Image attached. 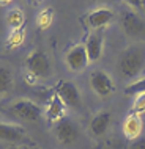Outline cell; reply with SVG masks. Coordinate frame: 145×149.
<instances>
[{
	"label": "cell",
	"instance_id": "15",
	"mask_svg": "<svg viewBox=\"0 0 145 149\" xmlns=\"http://www.w3.org/2000/svg\"><path fill=\"white\" fill-rule=\"evenodd\" d=\"M6 22L13 30L22 29L24 27V13L21 10H11L6 14Z\"/></svg>",
	"mask_w": 145,
	"mask_h": 149
},
{
	"label": "cell",
	"instance_id": "8",
	"mask_svg": "<svg viewBox=\"0 0 145 149\" xmlns=\"http://www.w3.org/2000/svg\"><path fill=\"white\" fill-rule=\"evenodd\" d=\"M115 17V13L114 10L111 8H96V10L90 11L87 16H85V22L90 29L93 30H101L103 27L109 25Z\"/></svg>",
	"mask_w": 145,
	"mask_h": 149
},
{
	"label": "cell",
	"instance_id": "1",
	"mask_svg": "<svg viewBox=\"0 0 145 149\" xmlns=\"http://www.w3.org/2000/svg\"><path fill=\"white\" fill-rule=\"evenodd\" d=\"M145 66V49L142 46H131L120 57L118 71L123 79L132 80L142 72Z\"/></svg>",
	"mask_w": 145,
	"mask_h": 149
},
{
	"label": "cell",
	"instance_id": "18",
	"mask_svg": "<svg viewBox=\"0 0 145 149\" xmlns=\"http://www.w3.org/2000/svg\"><path fill=\"white\" fill-rule=\"evenodd\" d=\"M144 93H145V77L134 80L132 83H130L125 88V94L128 96H139V94H144Z\"/></svg>",
	"mask_w": 145,
	"mask_h": 149
},
{
	"label": "cell",
	"instance_id": "23",
	"mask_svg": "<svg viewBox=\"0 0 145 149\" xmlns=\"http://www.w3.org/2000/svg\"><path fill=\"white\" fill-rule=\"evenodd\" d=\"M35 80H36V77H33L32 74H27V82H29V83H33Z\"/></svg>",
	"mask_w": 145,
	"mask_h": 149
},
{
	"label": "cell",
	"instance_id": "9",
	"mask_svg": "<svg viewBox=\"0 0 145 149\" xmlns=\"http://www.w3.org/2000/svg\"><path fill=\"white\" fill-rule=\"evenodd\" d=\"M25 136V130L21 126H13V124H6L0 121V141L16 144L22 143Z\"/></svg>",
	"mask_w": 145,
	"mask_h": 149
},
{
	"label": "cell",
	"instance_id": "11",
	"mask_svg": "<svg viewBox=\"0 0 145 149\" xmlns=\"http://www.w3.org/2000/svg\"><path fill=\"white\" fill-rule=\"evenodd\" d=\"M123 29L130 36H140L145 33V22L136 13L128 11L123 14Z\"/></svg>",
	"mask_w": 145,
	"mask_h": 149
},
{
	"label": "cell",
	"instance_id": "13",
	"mask_svg": "<svg viewBox=\"0 0 145 149\" xmlns=\"http://www.w3.org/2000/svg\"><path fill=\"white\" fill-rule=\"evenodd\" d=\"M65 108H66V105L63 104V100L57 94L52 96L49 99V102H47V107H46V115L51 123H58L62 118H65Z\"/></svg>",
	"mask_w": 145,
	"mask_h": 149
},
{
	"label": "cell",
	"instance_id": "19",
	"mask_svg": "<svg viewBox=\"0 0 145 149\" xmlns=\"http://www.w3.org/2000/svg\"><path fill=\"white\" fill-rule=\"evenodd\" d=\"M131 113L132 115H137V116L145 113V93H144V94L136 96L134 104H132V107H131Z\"/></svg>",
	"mask_w": 145,
	"mask_h": 149
},
{
	"label": "cell",
	"instance_id": "6",
	"mask_svg": "<svg viewBox=\"0 0 145 149\" xmlns=\"http://www.w3.org/2000/svg\"><path fill=\"white\" fill-rule=\"evenodd\" d=\"M55 135H57L58 141L62 144H71L77 140L79 136V129H77V124L74 123L71 118H62L55 124V129H54Z\"/></svg>",
	"mask_w": 145,
	"mask_h": 149
},
{
	"label": "cell",
	"instance_id": "16",
	"mask_svg": "<svg viewBox=\"0 0 145 149\" xmlns=\"http://www.w3.org/2000/svg\"><path fill=\"white\" fill-rule=\"evenodd\" d=\"M11 85H13V75L11 71L6 68L0 66V96L5 94L6 91H10Z\"/></svg>",
	"mask_w": 145,
	"mask_h": 149
},
{
	"label": "cell",
	"instance_id": "22",
	"mask_svg": "<svg viewBox=\"0 0 145 149\" xmlns=\"http://www.w3.org/2000/svg\"><path fill=\"white\" fill-rule=\"evenodd\" d=\"M126 3H130L131 6H134V8H140L142 6V0H125Z\"/></svg>",
	"mask_w": 145,
	"mask_h": 149
},
{
	"label": "cell",
	"instance_id": "21",
	"mask_svg": "<svg viewBox=\"0 0 145 149\" xmlns=\"http://www.w3.org/2000/svg\"><path fill=\"white\" fill-rule=\"evenodd\" d=\"M130 149H145V136H140V138H136L132 144L130 146Z\"/></svg>",
	"mask_w": 145,
	"mask_h": 149
},
{
	"label": "cell",
	"instance_id": "24",
	"mask_svg": "<svg viewBox=\"0 0 145 149\" xmlns=\"http://www.w3.org/2000/svg\"><path fill=\"white\" fill-rule=\"evenodd\" d=\"M11 2H13V0H0V5H3V6H5V5H10Z\"/></svg>",
	"mask_w": 145,
	"mask_h": 149
},
{
	"label": "cell",
	"instance_id": "5",
	"mask_svg": "<svg viewBox=\"0 0 145 149\" xmlns=\"http://www.w3.org/2000/svg\"><path fill=\"white\" fill-rule=\"evenodd\" d=\"M90 85L99 97H109L115 91L112 77L104 71H93L90 75Z\"/></svg>",
	"mask_w": 145,
	"mask_h": 149
},
{
	"label": "cell",
	"instance_id": "25",
	"mask_svg": "<svg viewBox=\"0 0 145 149\" xmlns=\"http://www.w3.org/2000/svg\"><path fill=\"white\" fill-rule=\"evenodd\" d=\"M98 2H103V0H98Z\"/></svg>",
	"mask_w": 145,
	"mask_h": 149
},
{
	"label": "cell",
	"instance_id": "3",
	"mask_svg": "<svg viewBox=\"0 0 145 149\" xmlns=\"http://www.w3.org/2000/svg\"><path fill=\"white\" fill-rule=\"evenodd\" d=\"M10 111L13 113L16 118L22 119V121H30V123H36V121L41 119L43 110L38 104L32 102L27 99H21L16 100L10 105Z\"/></svg>",
	"mask_w": 145,
	"mask_h": 149
},
{
	"label": "cell",
	"instance_id": "2",
	"mask_svg": "<svg viewBox=\"0 0 145 149\" xmlns=\"http://www.w3.org/2000/svg\"><path fill=\"white\" fill-rule=\"evenodd\" d=\"M25 66L29 74L36 79H44L51 75V61L49 57L43 50H33L25 60Z\"/></svg>",
	"mask_w": 145,
	"mask_h": 149
},
{
	"label": "cell",
	"instance_id": "7",
	"mask_svg": "<svg viewBox=\"0 0 145 149\" xmlns=\"http://www.w3.org/2000/svg\"><path fill=\"white\" fill-rule=\"evenodd\" d=\"M65 61H66L68 69L72 71V72L84 71L88 66V63H90L85 46H82V44H80V46H74L71 50H68Z\"/></svg>",
	"mask_w": 145,
	"mask_h": 149
},
{
	"label": "cell",
	"instance_id": "4",
	"mask_svg": "<svg viewBox=\"0 0 145 149\" xmlns=\"http://www.w3.org/2000/svg\"><path fill=\"white\" fill-rule=\"evenodd\" d=\"M55 94L63 100L66 107L77 108L80 105V93L74 82L71 80H60L55 88Z\"/></svg>",
	"mask_w": 145,
	"mask_h": 149
},
{
	"label": "cell",
	"instance_id": "17",
	"mask_svg": "<svg viewBox=\"0 0 145 149\" xmlns=\"http://www.w3.org/2000/svg\"><path fill=\"white\" fill-rule=\"evenodd\" d=\"M52 19H54V10H52V8H46V10H43L41 13L38 14L36 24H38V27L41 30H46L52 24Z\"/></svg>",
	"mask_w": 145,
	"mask_h": 149
},
{
	"label": "cell",
	"instance_id": "20",
	"mask_svg": "<svg viewBox=\"0 0 145 149\" xmlns=\"http://www.w3.org/2000/svg\"><path fill=\"white\" fill-rule=\"evenodd\" d=\"M24 27L22 29H18V30H13V33L10 35L8 38V46L10 47H18L24 42Z\"/></svg>",
	"mask_w": 145,
	"mask_h": 149
},
{
	"label": "cell",
	"instance_id": "10",
	"mask_svg": "<svg viewBox=\"0 0 145 149\" xmlns=\"http://www.w3.org/2000/svg\"><path fill=\"white\" fill-rule=\"evenodd\" d=\"M103 47H104V38H103V33L99 30H96V33L90 35V38L87 39V44H85V49H87V55H88V60L90 63H95L101 58L103 55Z\"/></svg>",
	"mask_w": 145,
	"mask_h": 149
},
{
	"label": "cell",
	"instance_id": "12",
	"mask_svg": "<svg viewBox=\"0 0 145 149\" xmlns=\"http://www.w3.org/2000/svg\"><path fill=\"white\" fill-rule=\"evenodd\" d=\"M112 123L111 111H99L90 121V130L95 136H103L109 130V126Z\"/></svg>",
	"mask_w": 145,
	"mask_h": 149
},
{
	"label": "cell",
	"instance_id": "14",
	"mask_svg": "<svg viewBox=\"0 0 145 149\" xmlns=\"http://www.w3.org/2000/svg\"><path fill=\"white\" fill-rule=\"evenodd\" d=\"M123 132L131 140L139 138V135L142 134V121H140V116L132 115V113L128 116L123 123Z\"/></svg>",
	"mask_w": 145,
	"mask_h": 149
}]
</instances>
